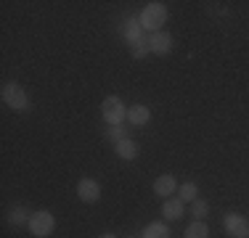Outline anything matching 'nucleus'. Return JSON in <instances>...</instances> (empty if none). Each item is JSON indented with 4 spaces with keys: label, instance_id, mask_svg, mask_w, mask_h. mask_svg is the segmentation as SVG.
<instances>
[{
    "label": "nucleus",
    "instance_id": "1",
    "mask_svg": "<svg viewBox=\"0 0 249 238\" xmlns=\"http://www.w3.org/2000/svg\"><path fill=\"white\" fill-rule=\"evenodd\" d=\"M101 117H104V122L109 124V127H117V124H122V119H127V106L122 103V98L109 95V98H104V103H101Z\"/></svg>",
    "mask_w": 249,
    "mask_h": 238
},
{
    "label": "nucleus",
    "instance_id": "2",
    "mask_svg": "<svg viewBox=\"0 0 249 238\" xmlns=\"http://www.w3.org/2000/svg\"><path fill=\"white\" fill-rule=\"evenodd\" d=\"M138 19H141V27H143V29L159 32V27H164V21H167V5H162V3H149Z\"/></svg>",
    "mask_w": 249,
    "mask_h": 238
},
{
    "label": "nucleus",
    "instance_id": "3",
    "mask_svg": "<svg viewBox=\"0 0 249 238\" xmlns=\"http://www.w3.org/2000/svg\"><path fill=\"white\" fill-rule=\"evenodd\" d=\"M29 233L32 236H37V238H45V236H51L53 233V228H56V217H53L51 212H45V209H40V212H35L32 217H29Z\"/></svg>",
    "mask_w": 249,
    "mask_h": 238
},
{
    "label": "nucleus",
    "instance_id": "4",
    "mask_svg": "<svg viewBox=\"0 0 249 238\" xmlns=\"http://www.w3.org/2000/svg\"><path fill=\"white\" fill-rule=\"evenodd\" d=\"M3 103L11 106L14 111H24L29 106V98L24 93V87L16 85V82H8V85H3Z\"/></svg>",
    "mask_w": 249,
    "mask_h": 238
},
{
    "label": "nucleus",
    "instance_id": "5",
    "mask_svg": "<svg viewBox=\"0 0 249 238\" xmlns=\"http://www.w3.org/2000/svg\"><path fill=\"white\" fill-rule=\"evenodd\" d=\"M223 225H225V230H228L233 238H247V236H249V222L241 217V214H236V212L225 214Z\"/></svg>",
    "mask_w": 249,
    "mask_h": 238
},
{
    "label": "nucleus",
    "instance_id": "6",
    "mask_svg": "<svg viewBox=\"0 0 249 238\" xmlns=\"http://www.w3.org/2000/svg\"><path fill=\"white\" fill-rule=\"evenodd\" d=\"M149 51L157 53V56H167V53L173 51V37H170V32H164V29L151 32V37H149Z\"/></svg>",
    "mask_w": 249,
    "mask_h": 238
},
{
    "label": "nucleus",
    "instance_id": "7",
    "mask_svg": "<svg viewBox=\"0 0 249 238\" xmlns=\"http://www.w3.org/2000/svg\"><path fill=\"white\" fill-rule=\"evenodd\" d=\"M77 196H80V201H85V204H93L101 196V186L93 177H82V180L77 183Z\"/></svg>",
    "mask_w": 249,
    "mask_h": 238
},
{
    "label": "nucleus",
    "instance_id": "8",
    "mask_svg": "<svg viewBox=\"0 0 249 238\" xmlns=\"http://www.w3.org/2000/svg\"><path fill=\"white\" fill-rule=\"evenodd\" d=\"M183 212H186V201H180V199H167L162 204V217L164 220H180Z\"/></svg>",
    "mask_w": 249,
    "mask_h": 238
},
{
    "label": "nucleus",
    "instance_id": "9",
    "mask_svg": "<svg viewBox=\"0 0 249 238\" xmlns=\"http://www.w3.org/2000/svg\"><path fill=\"white\" fill-rule=\"evenodd\" d=\"M122 37L127 40L130 45H133L135 40L143 37V27H141V19H127V21H124V27H122Z\"/></svg>",
    "mask_w": 249,
    "mask_h": 238
},
{
    "label": "nucleus",
    "instance_id": "10",
    "mask_svg": "<svg viewBox=\"0 0 249 238\" xmlns=\"http://www.w3.org/2000/svg\"><path fill=\"white\" fill-rule=\"evenodd\" d=\"M175 188H178V183H175L173 175H159L157 180H154V193L157 196H173Z\"/></svg>",
    "mask_w": 249,
    "mask_h": 238
},
{
    "label": "nucleus",
    "instance_id": "11",
    "mask_svg": "<svg viewBox=\"0 0 249 238\" xmlns=\"http://www.w3.org/2000/svg\"><path fill=\"white\" fill-rule=\"evenodd\" d=\"M114 148H117V156L124 159V162H130V159H135V156H138V143H135L133 138H124V140H120Z\"/></svg>",
    "mask_w": 249,
    "mask_h": 238
},
{
    "label": "nucleus",
    "instance_id": "12",
    "mask_svg": "<svg viewBox=\"0 0 249 238\" xmlns=\"http://www.w3.org/2000/svg\"><path fill=\"white\" fill-rule=\"evenodd\" d=\"M149 119H151V111L146 109V106H133V109H127V122L133 124V127H143Z\"/></svg>",
    "mask_w": 249,
    "mask_h": 238
},
{
    "label": "nucleus",
    "instance_id": "13",
    "mask_svg": "<svg viewBox=\"0 0 249 238\" xmlns=\"http://www.w3.org/2000/svg\"><path fill=\"white\" fill-rule=\"evenodd\" d=\"M143 238H170V230L164 222H151V225H146Z\"/></svg>",
    "mask_w": 249,
    "mask_h": 238
},
{
    "label": "nucleus",
    "instance_id": "14",
    "mask_svg": "<svg viewBox=\"0 0 249 238\" xmlns=\"http://www.w3.org/2000/svg\"><path fill=\"white\" fill-rule=\"evenodd\" d=\"M186 238H210V228H207V222H201V220L191 222L186 228Z\"/></svg>",
    "mask_w": 249,
    "mask_h": 238
},
{
    "label": "nucleus",
    "instance_id": "15",
    "mask_svg": "<svg viewBox=\"0 0 249 238\" xmlns=\"http://www.w3.org/2000/svg\"><path fill=\"white\" fill-rule=\"evenodd\" d=\"M178 190H180V196H178L180 201H196L199 186H196V183H191V180H188V183H183V186L178 188Z\"/></svg>",
    "mask_w": 249,
    "mask_h": 238
},
{
    "label": "nucleus",
    "instance_id": "16",
    "mask_svg": "<svg viewBox=\"0 0 249 238\" xmlns=\"http://www.w3.org/2000/svg\"><path fill=\"white\" fill-rule=\"evenodd\" d=\"M149 40H143V37H141V40H135V43L133 45H130V56H133V58H143V56H149Z\"/></svg>",
    "mask_w": 249,
    "mask_h": 238
},
{
    "label": "nucleus",
    "instance_id": "17",
    "mask_svg": "<svg viewBox=\"0 0 249 238\" xmlns=\"http://www.w3.org/2000/svg\"><path fill=\"white\" fill-rule=\"evenodd\" d=\"M29 217H32V214H27V209L16 206V209L8 214V222H11V225H24V222H29Z\"/></svg>",
    "mask_w": 249,
    "mask_h": 238
},
{
    "label": "nucleus",
    "instance_id": "18",
    "mask_svg": "<svg viewBox=\"0 0 249 238\" xmlns=\"http://www.w3.org/2000/svg\"><path fill=\"white\" fill-rule=\"evenodd\" d=\"M106 138H109V140L117 146L120 140H124V138H127V130H124L122 124H117V127H109V133H106Z\"/></svg>",
    "mask_w": 249,
    "mask_h": 238
},
{
    "label": "nucleus",
    "instance_id": "19",
    "mask_svg": "<svg viewBox=\"0 0 249 238\" xmlns=\"http://www.w3.org/2000/svg\"><path fill=\"white\" fill-rule=\"evenodd\" d=\"M210 212V206H207V201H201V199H196V201H191V214L196 220H201L204 214Z\"/></svg>",
    "mask_w": 249,
    "mask_h": 238
},
{
    "label": "nucleus",
    "instance_id": "20",
    "mask_svg": "<svg viewBox=\"0 0 249 238\" xmlns=\"http://www.w3.org/2000/svg\"><path fill=\"white\" fill-rule=\"evenodd\" d=\"M101 238H114V236H111V233H106V236H101Z\"/></svg>",
    "mask_w": 249,
    "mask_h": 238
}]
</instances>
